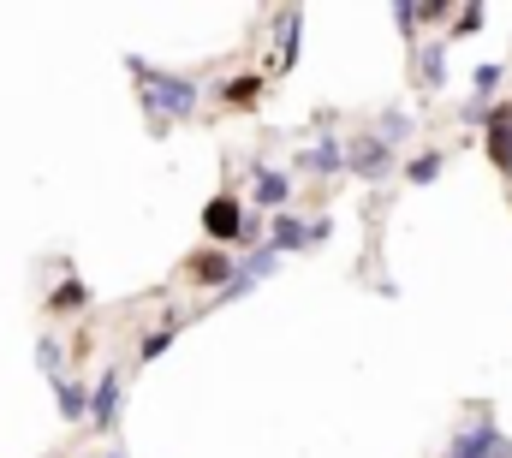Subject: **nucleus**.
<instances>
[{"mask_svg": "<svg viewBox=\"0 0 512 458\" xmlns=\"http://www.w3.org/2000/svg\"><path fill=\"white\" fill-rule=\"evenodd\" d=\"M48 387H54V411H60V423H90V381L60 375V381H48Z\"/></svg>", "mask_w": 512, "mask_h": 458, "instance_id": "obj_7", "label": "nucleus"}, {"mask_svg": "<svg viewBox=\"0 0 512 458\" xmlns=\"http://www.w3.org/2000/svg\"><path fill=\"white\" fill-rule=\"evenodd\" d=\"M251 197H256V209L286 215V203H292V179H286L280 167H256L251 173Z\"/></svg>", "mask_w": 512, "mask_h": 458, "instance_id": "obj_8", "label": "nucleus"}, {"mask_svg": "<svg viewBox=\"0 0 512 458\" xmlns=\"http://www.w3.org/2000/svg\"><path fill=\"white\" fill-rule=\"evenodd\" d=\"M120 405H126V369H102L90 387V429L114 435L120 429Z\"/></svg>", "mask_w": 512, "mask_h": 458, "instance_id": "obj_3", "label": "nucleus"}, {"mask_svg": "<svg viewBox=\"0 0 512 458\" xmlns=\"http://www.w3.org/2000/svg\"><path fill=\"white\" fill-rule=\"evenodd\" d=\"M262 90H268V84H262L256 72H239V78H221V84H215V102H221V108H256Z\"/></svg>", "mask_w": 512, "mask_h": 458, "instance_id": "obj_11", "label": "nucleus"}, {"mask_svg": "<svg viewBox=\"0 0 512 458\" xmlns=\"http://www.w3.org/2000/svg\"><path fill=\"white\" fill-rule=\"evenodd\" d=\"M477 24H483V6H459L453 12V36H471Z\"/></svg>", "mask_w": 512, "mask_h": 458, "instance_id": "obj_22", "label": "nucleus"}, {"mask_svg": "<svg viewBox=\"0 0 512 458\" xmlns=\"http://www.w3.org/2000/svg\"><path fill=\"white\" fill-rule=\"evenodd\" d=\"M441 167H447V155H441V149H423V155L405 161V185H435Z\"/></svg>", "mask_w": 512, "mask_h": 458, "instance_id": "obj_18", "label": "nucleus"}, {"mask_svg": "<svg viewBox=\"0 0 512 458\" xmlns=\"http://www.w3.org/2000/svg\"><path fill=\"white\" fill-rule=\"evenodd\" d=\"M78 310H90V280H60L54 292H48V316H78Z\"/></svg>", "mask_w": 512, "mask_h": 458, "instance_id": "obj_14", "label": "nucleus"}, {"mask_svg": "<svg viewBox=\"0 0 512 458\" xmlns=\"http://www.w3.org/2000/svg\"><path fill=\"white\" fill-rule=\"evenodd\" d=\"M298 30H304V12L286 6V12H280V42H274V66H280V72L298 66Z\"/></svg>", "mask_w": 512, "mask_h": 458, "instance_id": "obj_13", "label": "nucleus"}, {"mask_svg": "<svg viewBox=\"0 0 512 458\" xmlns=\"http://www.w3.org/2000/svg\"><path fill=\"white\" fill-rule=\"evenodd\" d=\"M501 78H507V66H495V60H489V66H477V78H471V84H477V102H489V96L501 90Z\"/></svg>", "mask_w": 512, "mask_h": 458, "instance_id": "obj_21", "label": "nucleus"}, {"mask_svg": "<svg viewBox=\"0 0 512 458\" xmlns=\"http://www.w3.org/2000/svg\"><path fill=\"white\" fill-rule=\"evenodd\" d=\"M447 458H512V441L489 423V417H477V423H465V429L453 435Z\"/></svg>", "mask_w": 512, "mask_h": 458, "instance_id": "obj_5", "label": "nucleus"}, {"mask_svg": "<svg viewBox=\"0 0 512 458\" xmlns=\"http://www.w3.org/2000/svg\"><path fill=\"white\" fill-rule=\"evenodd\" d=\"M233 274H239L233 250L203 244V250H191V256H185V280H191V286H215V292H227V286H233Z\"/></svg>", "mask_w": 512, "mask_h": 458, "instance_id": "obj_6", "label": "nucleus"}, {"mask_svg": "<svg viewBox=\"0 0 512 458\" xmlns=\"http://www.w3.org/2000/svg\"><path fill=\"white\" fill-rule=\"evenodd\" d=\"M298 167L316 173V179H334V173H346V143H340V137H322V143H310V149L298 155Z\"/></svg>", "mask_w": 512, "mask_h": 458, "instance_id": "obj_10", "label": "nucleus"}, {"mask_svg": "<svg viewBox=\"0 0 512 458\" xmlns=\"http://www.w3.org/2000/svg\"><path fill=\"white\" fill-rule=\"evenodd\" d=\"M417 78H423L429 90L447 84V42H423V48H417Z\"/></svg>", "mask_w": 512, "mask_h": 458, "instance_id": "obj_16", "label": "nucleus"}, {"mask_svg": "<svg viewBox=\"0 0 512 458\" xmlns=\"http://www.w3.org/2000/svg\"><path fill=\"white\" fill-rule=\"evenodd\" d=\"M483 143H489V161H495V167H501V173L512 179V108H507V102H495Z\"/></svg>", "mask_w": 512, "mask_h": 458, "instance_id": "obj_9", "label": "nucleus"}, {"mask_svg": "<svg viewBox=\"0 0 512 458\" xmlns=\"http://www.w3.org/2000/svg\"><path fill=\"white\" fill-rule=\"evenodd\" d=\"M102 458H126V453H102Z\"/></svg>", "mask_w": 512, "mask_h": 458, "instance_id": "obj_25", "label": "nucleus"}, {"mask_svg": "<svg viewBox=\"0 0 512 458\" xmlns=\"http://www.w3.org/2000/svg\"><path fill=\"white\" fill-rule=\"evenodd\" d=\"M328 238H334V221H310V250H316V244H328Z\"/></svg>", "mask_w": 512, "mask_h": 458, "instance_id": "obj_24", "label": "nucleus"}, {"mask_svg": "<svg viewBox=\"0 0 512 458\" xmlns=\"http://www.w3.org/2000/svg\"><path fill=\"white\" fill-rule=\"evenodd\" d=\"M36 363H42V375H48V381H60V375H66V345L54 340L48 328H42V340H36Z\"/></svg>", "mask_w": 512, "mask_h": 458, "instance_id": "obj_19", "label": "nucleus"}, {"mask_svg": "<svg viewBox=\"0 0 512 458\" xmlns=\"http://www.w3.org/2000/svg\"><path fill=\"white\" fill-rule=\"evenodd\" d=\"M268 244H274L280 256L310 250V221H298V215H268Z\"/></svg>", "mask_w": 512, "mask_h": 458, "instance_id": "obj_12", "label": "nucleus"}, {"mask_svg": "<svg viewBox=\"0 0 512 458\" xmlns=\"http://www.w3.org/2000/svg\"><path fill=\"white\" fill-rule=\"evenodd\" d=\"M179 328H185V322H179V316L167 310V316H161V322H155V328H149V334L137 340V363H155V357H161L167 345L179 340Z\"/></svg>", "mask_w": 512, "mask_h": 458, "instance_id": "obj_15", "label": "nucleus"}, {"mask_svg": "<svg viewBox=\"0 0 512 458\" xmlns=\"http://www.w3.org/2000/svg\"><path fill=\"white\" fill-rule=\"evenodd\" d=\"M274 268H280V250H274V244H256V250L239 256V274H251V280H268Z\"/></svg>", "mask_w": 512, "mask_h": 458, "instance_id": "obj_20", "label": "nucleus"}, {"mask_svg": "<svg viewBox=\"0 0 512 458\" xmlns=\"http://www.w3.org/2000/svg\"><path fill=\"white\" fill-rule=\"evenodd\" d=\"M245 221H251V209H245L233 191H215V197L203 203V238H209L215 250H245Z\"/></svg>", "mask_w": 512, "mask_h": 458, "instance_id": "obj_2", "label": "nucleus"}, {"mask_svg": "<svg viewBox=\"0 0 512 458\" xmlns=\"http://www.w3.org/2000/svg\"><path fill=\"white\" fill-rule=\"evenodd\" d=\"M126 72L137 78V108L149 114L155 131H167V125H179V119H191L203 108V84L185 78V72H161V66H149L137 54H126Z\"/></svg>", "mask_w": 512, "mask_h": 458, "instance_id": "obj_1", "label": "nucleus"}, {"mask_svg": "<svg viewBox=\"0 0 512 458\" xmlns=\"http://www.w3.org/2000/svg\"><path fill=\"white\" fill-rule=\"evenodd\" d=\"M393 24H399V30H405V36H411V30H417V24H423V18H417V6H411V0H405V6H393Z\"/></svg>", "mask_w": 512, "mask_h": 458, "instance_id": "obj_23", "label": "nucleus"}, {"mask_svg": "<svg viewBox=\"0 0 512 458\" xmlns=\"http://www.w3.org/2000/svg\"><path fill=\"white\" fill-rule=\"evenodd\" d=\"M411 131H417V119L405 114V108H387V114L376 119V137H382L387 149H399V143H411Z\"/></svg>", "mask_w": 512, "mask_h": 458, "instance_id": "obj_17", "label": "nucleus"}, {"mask_svg": "<svg viewBox=\"0 0 512 458\" xmlns=\"http://www.w3.org/2000/svg\"><path fill=\"white\" fill-rule=\"evenodd\" d=\"M346 173H358L364 185H382L387 173H393V149H387L376 131L352 137V143H346Z\"/></svg>", "mask_w": 512, "mask_h": 458, "instance_id": "obj_4", "label": "nucleus"}]
</instances>
